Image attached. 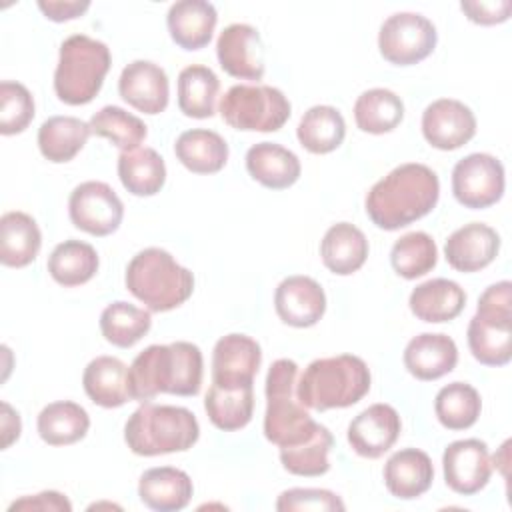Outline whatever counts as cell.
Instances as JSON below:
<instances>
[{"mask_svg":"<svg viewBox=\"0 0 512 512\" xmlns=\"http://www.w3.org/2000/svg\"><path fill=\"white\" fill-rule=\"evenodd\" d=\"M444 482L446 486L462 496L480 492L492 476V458L486 442L478 438L454 440L442 454Z\"/></svg>","mask_w":512,"mask_h":512,"instance_id":"12","label":"cell"},{"mask_svg":"<svg viewBox=\"0 0 512 512\" xmlns=\"http://www.w3.org/2000/svg\"><path fill=\"white\" fill-rule=\"evenodd\" d=\"M218 14L214 4L206 0L174 2L166 14L170 38L182 50H200L212 40Z\"/></svg>","mask_w":512,"mask_h":512,"instance_id":"22","label":"cell"},{"mask_svg":"<svg viewBox=\"0 0 512 512\" xmlns=\"http://www.w3.org/2000/svg\"><path fill=\"white\" fill-rule=\"evenodd\" d=\"M458 364L456 342L440 332H422L404 348L406 370L424 382L438 380L452 372Z\"/></svg>","mask_w":512,"mask_h":512,"instance_id":"20","label":"cell"},{"mask_svg":"<svg viewBox=\"0 0 512 512\" xmlns=\"http://www.w3.org/2000/svg\"><path fill=\"white\" fill-rule=\"evenodd\" d=\"M370 382V370L362 358L340 354L312 360L298 380L296 394L306 408L324 412L360 402L368 394Z\"/></svg>","mask_w":512,"mask_h":512,"instance_id":"3","label":"cell"},{"mask_svg":"<svg viewBox=\"0 0 512 512\" xmlns=\"http://www.w3.org/2000/svg\"><path fill=\"white\" fill-rule=\"evenodd\" d=\"M68 214L78 230L92 236H108L122 224L124 204L106 182L88 180L72 190Z\"/></svg>","mask_w":512,"mask_h":512,"instance_id":"11","label":"cell"},{"mask_svg":"<svg viewBox=\"0 0 512 512\" xmlns=\"http://www.w3.org/2000/svg\"><path fill=\"white\" fill-rule=\"evenodd\" d=\"M434 480V466L426 452L404 448L394 452L384 464V484L388 492L400 500L422 496Z\"/></svg>","mask_w":512,"mask_h":512,"instance_id":"21","label":"cell"},{"mask_svg":"<svg viewBox=\"0 0 512 512\" xmlns=\"http://www.w3.org/2000/svg\"><path fill=\"white\" fill-rule=\"evenodd\" d=\"M440 198V180L432 168L406 162L390 170L366 194V214L382 230H400L430 214Z\"/></svg>","mask_w":512,"mask_h":512,"instance_id":"1","label":"cell"},{"mask_svg":"<svg viewBox=\"0 0 512 512\" xmlns=\"http://www.w3.org/2000/svg\"><path fill=\"white\" fill-rule=\"evenodd\" d=\"M92 134L90 124L76 116H50L38 128V148L54 164L70 162Z\"/></svg>","mask_w":512,"mask_h":512,"instance_id":"31","label":"cell"},{"mask_svg":"<svg viewBox=\"0 0 512 512\" xmlns=\"http://www.w3.org/2000/svg\"><path fill=\"white\" fill-rule=\"evenodd\" d=\"M282 90L266 84H236L220 100V116L234 130L276 132L290 118Z\"/></svg>","mask_w":512,"mask_h":512,"instance_id":"8","label":"cell"},{"mask_svg":"<svg viewBox=\"0 0 512 512\" xmlns=\"http://www.w3.org/2000/svg\"><path fill=\"white\" fill-rule=\"evenodd\" d=\"M202 352L192 342L152 344L128 368L130 396L148 402L158 394L196 396L202 386Z\"/></svg>","mask_w":512,"mask_h":512,"instance_id":"2","label":"cell"},{"mask_svg":"<svg viewBox=\"0 0 512 512\" xmlns=\"http://www.w3.org/2000/svg\"><path fill=\"white\" fill-rule=\"evenodd\" d=\"M216 56L222 70L240 80H262L264 46L258 30L250 24H230L216 40Z\"/></svg>","mask_w":512,"mask_h":512,"instance_id":"14","label":"cell"},{"mask_svg":"<svg viewBox=\"0 0 512 512\" xmlns=\"http://www.w3.org/2000/svg\"><path fill=\"white\" fill-rule=\"evenodd\" d=\"M34 118V98L30 90L12 80L0 84V132L4 136L20 134Z\"/></svg>","mask_w":512,"mask_h":512,"instance_id":"44","label":"cell"},{"mask_svg":"<svg viewBox=\"0 0 512 512\" xmlns=\"http://www.w3.org/2000/svg\"><path fill=\"white\" fill-rule=\"evenodd\" d=\"M476 314L496 320H512V284L502 280L488 286L478 298Z\"/></svg>","mask_w":512,"mask_h":512,"instance_id":"46","label":"cell"},{"mask_svg":"<svg viewBox=\"0 0 512 512\" xmlns=\"http://www.w3.org/2000/svg\"><path fill=\"white\" fill-rule=\"evenodd\" d=\"M262 362L260 344L246 334L222 336L212 352V384L236 388L254 382Z\"/></svg>","mask_w":512,"mask_h":512,"instance_id":"15","label":"cell"},{"mask_svg":"<svg viewBox=\"0 0 512 512\" xmlns=\"http://www.w3.org/2000/svg\"><path fill=\"white\" fill-rule=\"evenodd\" d=\"M422 134L432 148L456 150L476 134V116L460 100L438 98L422 114Z\"/></svg>","mask_w":512,"mask_h":512,"instance_id":"13","label":"cell"},{"mask_svg":"<svg viewBox=\"0 0 512 512\" xmlns=\"http://www.w3.org/2000/svg\"><path fill=\"white\" fill-rule=\"evenodd\" d=\"M400 430L398 412L390 404L378 402L362 410L348 424V442L358 456L380 458L396 444Z\"/></svg>","mask_w":512,"mask_h":512,"instance_id":"17","label":"cell"},{"mask_svg":"<svg viewBox=\"0 0 512 512\" xmlns=\"http://www.w3.org/2000/svg\"><path fill=\"white\" fill-rule=\"evenodd\" d=\"M38 434L48 446H68L82 440L90 428L88 412L70 400L44 406L38 414Z\"/></svg>","mask_w":512,"mask_h":512,"instance_id":"34","label":"cell"},{"mask_svg":"<svg viewBox=\"0 0 512 512\" xmlns=\"http://www.w3.org/2000/svg\"><path fill=\"white\" fill-rule=\"evenodd\" d=\"M220 80L212 68L190 64L178 74V108L190 118H210L216 112Z\"/></svg>","mask_w":512,"mask_h":512,"instance_id":"35","label":"cell"},{"mask_svg":"<svg viewBox=\"0 0 512 512\" xmlns=\"http://www.w3.org/2000/svg\"><path fill=\"white\" fill-rule=\"evenodd\" d=\"M438 262V248L430 234L408 232L400 236L390 250V264L394 272L406 280L428 274Z\"/></svg>","mask_w":512,"mask_h":512,"instance_id":"42","label":"cell"},{"mask_svg":"<svg viewBox=\"0 0 512 512\" xmlns=\"http://www.w3.org/2000/svg\"><path fill=\"white\" fill-rule=\"evenodd\" d=\"M468 346L484 366H506L512 358V320H496L474 314L468 324Z\"/></svg>","mask_w":512,"mask_h":512,"instance_id":"30","label":"cell"},{"mask_svg":"<svg viewBox=\"0 0 512 512\" xmlns=\"http://www.w3.org/2000/svg\"><path fill=\"white\" fill-rule=\"evenodd\" d=\"M42 234L36 220L20 210L2 214L0 218V262L8 268H24L32 264L40 252Z\"/></svg>","mask_w":512,"mask_h":512,"instance_id":"27","label":"cell"},{"mask_svg":"<svg viewBox=\"0 0 512 512\" xmlns=\"http://www.w3.org/2000/svg\"><path fill=\"white\" fill-rule=\"evenodd\" d=\"M88 124H90L92 134L108 138L122 152L140 148V144L144 142V138L148 134L146 124L138 116L126 112L120 106H104V108H100L90 118Z\"/></svg>","mask_w":512,"mask_h":512,"instance_id":"43","label":"cell"},{"mask_svg":"<svg viewBox=\"0 0 512 512\" xmlns=\"http://www.w3.org/2000/svg\"><path fill=\"white\" fill-rule=\"evenodd\" d=\"M438 42L436 26L422 14L396 12L378 32V48L384 60L396 66H412L428 58Z\"/></svg>","mask_w":512,"mask_h":512,"instance_id":"9","label":"cell"},{"mask_svg":"<svg viewBox=\"0 0 512 512\" xmlns=\"http://www.w3.org/2000/svg\"><path fill=\"white\" fill-rule=\"evenodd\" d=\"M246 170L258 184L284 190L300 178L302 166L292 150L274 142H258L246 152Z\"/></svg>","mask_w":512,"mask_h":512,"instance_id":"24","label":"cell"},{"mask_svg":"<svg viewBox=\"0 0 512 512\" xmlns=\"http://www.w3.org/2000/svg\"><path fill=\"white\" fill-rule=\"evenodd\" d=\"M110 48L86 34H72L60 44L54 92L70 106L88 104L100 92L110 70Z\"/></svg>","mask_w":512,"mask_h":512,"instance_id":"7","label":"cell"},{"mask_svg":"<svg viewBox=\"0 0 512 512\" xmlns=\"http://www.w3.org/2000/svg\"><path fill=\"white\" fill-rule=\"evenodd\" d=\"M118 92L138 112L160 114L168 106L170 84L164 68L150 60H134L122 70Z\"/></svg>","mask_w":512,"mask_h":512,"instance_id":"18","label":"cell"},{"mask_svg":"<svg viewBox=\"0 0 512 512\" xmlns=\"http://www.w3.org/2000/svg\"><path fill=\"white\" fill-rule=\"evenodd\" d=\"M298 364L290 358L272 362L266 374V412L264 436L268 442L286 448L308 440L318 422L306 412V406L296 394Z\"/></svg>","mask_w":512,"mask_h":512,"instance_id":"6","label":"cell"},{"mask_svg":"<svg viewBox=\"0 0 512 512\" xmlns=\"http://www.w3.org/2000/svg\"><path fill=\"white\" fill-rule=\"evenodd\" d=\"M174 154L194 174H216L228 162V144L214 130L192 128L176 138Z\"/></svg>","mask_w":512,"mask_h":512,"instance_id":"29","label":"cell"},{"mask_svg":"<svg viewBox=\"0 0 512 512\" xmlns=\"http://www.w3.org/2000/svg\"><path fill=\"white\" fill-rule=\"evenodd\" d=\"M466 304V292L458 282L448 278H432L418 284L410 298L408 306L418 320L440 324L454 320Z\"/></svg>","mask_w":512,"mask_h":512,"instance_id":"25","label":"cell"},{"mask_svg":"<svg viewBox=\"0 0 512 512\" xmlns=\"http://www.w3.org/2000/svg\"><path fill=\"white\" fill-rule=\"evenodd\" d=\"M460 10L474 24L494 26V24H502L510 18L512 2L510 0H492V2L466 0V2H460Z\"/></svg>","mask_w":512,"mask_h":512,"instance_id":"47","label":"cell"},{"mask_svg":"<svg viewBox=\"0 0 512 512\" xmlns=\"http://www.w3.org/2000/svg\"><path fill=\"white\" fill-rule=\"evenodd\" d=\"M152 326L150 310L118 300L108 304L100 314V330L106 342L118 348H130L140 342Z\"/></svg>","mask_w":512,"mask_h":512,"instance_id":"39","label":"cell"},{"mask_svg":"<svg viewBox=\"0 0 512 512\" xmlns=\"http://www.w3.org/2000/svg\"><path fill=\"white\" fill-rule=\"evenodd\" d=\"M480 410V394L466 382H450L442 386L434 398L436 418L448 430H466L474 426Z\"/></svg>","mask_w":512,"mask_h":512,"instance_id":"40","label":"cell"},{"mask_svg":"<svg viewBox=\"0 0 512 512\" xmlns=\"http://www.w3.org/2000/svg\"><path fill=\"white\" fill-rule=\"evenodd\" d=\"M324 266L338 276H348L360 270L368 258V240L360 228L350 222L330 226L320 242Z\"/></svg>","mask_w":512,"mask_h":512,"instance_id":"28","label":"cell"},{"mask_svg":"<svg viewBox=\"0 0 512 512\" xmlns=\"http://www.w3.org/2000/svg\"><path fill=\"white\" fill-rule=\"evenodd\" d=\"M98 254L92 244L82 240H64L48 256L50 276L66 286H80L94 278L98 272Z\"/></svg>","mask_w":512,"mask_h":512,"instance_id":"37","label":"cell"},{"mask_svg":"<svg viewBox=\"0 0 512 512\" xmlns=\"http://www.w3.org/2000/svg\"><path fill=\"white\" fill-rule=\"evenodd\" d=\"M22 430L20 414L8 404L2 402V448L6 450L14 440H18Z\"/></svg>","mask_w":512,"mask_h":512,"instance_id":"50","label":"cell"},{"mask_svg":"<svg viewBox=\"0 0 512 512\" xmlns=\"http://www.w3.org/2000/svg\"><path fill=\"white\" fill-rule=\"evenodd\" d=\"M404 118L402 98L388 88H370L362 92L354 104V120L362 132H392Z\"/></svg>","mask_w":512,"mask_h":512,"instance_id":"38","label":"cell"},{"mask_svg":"<svg viewBox=\"0 0 512 512\" xmlns=\"http://www.w3.org/2000/svg\"><path fill=\"white\" fill-rule=\"evenodd\" d=\"M38 8L42 10V14L52 20V22H66V20H74L78 16H82L88 8L90 2L88 0H40Z\"/></svg>","mask_w":512,"mask_h":512,"instance_id":"49","label":"cell"},{"mask_svg":"<svg viewBox=\"0 0 512 512\" xmlns=\"http://www.w3.org/2000/svg\"><path fill=\"white\" fill-rule=\"evenodd\" d=\"M298 142L312 154L336 150L346 136V122L334 106L318 104L304 112L296 128Z\"/></svg>","mask_w":512,"mask_h":512,"instance_id":"36","label":"cell"},{"mask_svg":"<svg viewBox=\"0 0 512 512\" xmlns=\"http://www.w3.org/2000/svg\"><path fill=\"white\" fill-rule=\"evenodd\" d=\"M274 308L284 324L310 328L326 312V294L314 278L294 274L278 284L274 292Z\"/></svg>","mask_w":512,"mask_h":512,"instance_id":"16","label":"cell"},{"mask_svg":"<svg viewBox=\"0 0 512 512\" xmlns=\"http://www.w3.org/2000/svg\"><path fill=\"white\" fill-rule=\"evenodd\" d=\"M194 494L190 476L172 466L150 468L140 476L138 496L140 500L156 512H176L188 506Z\"/></svg>","mask_w":512,"mask_h":512,"instance_id":"23","label":"cell"},{"mask_svg":"<svg viewBox=\"0 0 512 512\" xmlns=\"http://www.w3.org/2000/svg\"><path fill=\"white\" fill-rule=\"evenodd\" d=\"M204 410L218 430H240L252 420L254 388L252 384L236 388L212 384L204 398Z\"/></svg>","mask_w":512,"mask_h":512,"instance_id":"33","label":"cell"},{"mask_svg":"<svg viewBox=\"0 0 512 512\" xmlns=\"http://www.w3.org/2000/svg\"><path fill=\"white\" fill-rule=\"evenodd\" d=\"M504 186V166L492 154H468L452 170V194L464 208L482 210L496 204L504 194Z\"/></svg>","mask_w":512,"mask_h":512,"instance_id":"10","label":"cell"},{"mask_svg":"<svg viewBox=\"0 0 512 512\" xmlns=\"http://www.w3.org/2000/svg\"><path fill=\"white\" fill-rule=\"evenodd\" d=\"M118 178L134 196H154L166 182V164L154 148H134L120 152Z\"/></svg>","mask_w":512,"mask_h":512,"instance_id":"32","label":"cell"},{"mask_svg":"<svg viewBox=\"0 0 512 512\" xmlns=\"http://www.w3.org/2000/svg\"><path fill=\"white\" fill-rule=\"evenodd\" d=\"M10 512L14 510H42V512H70L72 510V504L70 500L60 494V492H54V490H46V492H40V494H34V496H22L18 500H14L10 506H8Z\"/></svg>","mask_w":512,"mask_h":512,"instance_id":"48","label":"cell"},{"mask_svg":"<svg viewBox=\"0 0 512 512\" xmlns=\"http://www.w3.org/2000/svg\"><path fill=\"white\" fill-rule=\"evenodd\" d=\"M344 502L338 494L324 488H290L284 490L276 500V510L292 512V510H312V512H332L344 510Z\"/></svg>","mask_w":512,"mask_h":512,"instance_id":"45","label":"cell"},{"mask_svg":"<svg viewBox=\"0 0 512 512\" xmlns=\"http://www.w3.org/2000/svg\"><path fill=\"white\" fill-rule=\"evenodd\" d=\"M200 436L196 416L182 406L142 402L124 426V440L138 456L190 450Z\"/></svg>","mask_w":512,"mask_h":512,"instance_id":"4","label":"cell"},{"mask_svg":"<svg viewBox=\"0 0 512 512\" xmlns=\"http://www.w3.org/2000/svg\"><path fill=\"white\" fill-rule=\"evenodd\" d=\"M126 288L150 312H168L184 304L194 290V274L162 248L140 250L126 266Z\"/></svg>","mask_w":512,"mask_h":512,"instance_id":"5","label":"cell"},{"mask_svg":"<svg viewBox=\"0 0 512 512\" xmlns=\"http://www.w3.org/2000/svg\"><path fill=\"white\" fill-rule=\"evenodd\" d=\"M500 250L498 232L482 222H470L454 230L446 244V262L458 272H478L494 262Z\"/></svg>","mask_w":512,"mask_h":512,"instance_id":"19","label":"cell"},{"mask_svg":"<svg viewBox=\"0 0 512 512\" xmlns=\"http://www.w3.org/2000/svg\"><path fill=\"white\" fill-rule=\"evenodd\" d=\"M86 396L102 408H118L132 400L128 366L116 356H96L82 374Z\"/></svg>","mask_w":512,"mask_h":512,"instance_id":"26","label":"cell"},{"mask_svg":"<svg viewBox=\"0 0 512 512\" xmlns=\"http://www.w3.org/2000/svg\"><path fill=\"white\" fill-rule=\"evenodd\" d=\"M334 446L332 432L318 424L316 432L296 446L280 448V462L284 470H288L294 476H322L330 470L328 454Z\"/></svg>","mask_w":512,"mask_h":512,"instance_id":"41","label":"cell"}]
</instances>
